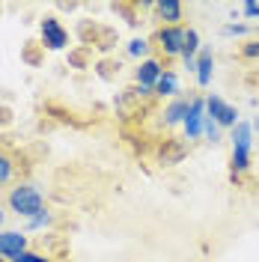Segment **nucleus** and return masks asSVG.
Listing matches in <instances>:
<instances>
[{"label": "nucleus", "mask_w": 259, "mask_h": 262, "mask_svg": "<svg viewBox=\"0 0 259 262\" xmlns=\"http://www.w3.org/2000/svg\"><path fill=\"white\" fill-rule=\"evenodd\" d=\"M6 206H9V212H15L18 217H24V221H30L36 217L39 212H45V196L42 191L30 185V182H18L9 188V194H6Z\"/></svg>", "instance_id": "obj_1"}, {"label": "nucleus", "mask_w": 259, "mask_h": 262, "mask_svg": "<svg viewBox=\"0 0 259 262\" xmlns=\"http://www.w3.org/2000/svg\"><path fill=\"white\" fill-rule=\"evenodd\" d=\"M182 42H185V24H179V27H158L155 33V48L161 51L164 60H176L182 57Z\"/></svg>", "instance_id": "obj_2"}, {"label": "nucleus", "mask_w": 259, "mask_h": 262, "mask_svg": "<svg viewBox=\"0 0 259 262\" xmlns=\"http://www.w3.org/2000/svg\"><path fill=\"white\" fill-rule=\"evenodd\" d=\"M206 116L214 119L221 128H229V131L239 125V107H235V104H227L221 96H209L206 98Z\"/></svg>", "instance_id": "obj_3"}, {"label": "nucleus", "mask_w": 259, "mask_h": 262, "mask_svg": "<svg viewBox=\"0 0 259 262\" xmlns=\"http://www.w3.org/2000/svg\"><path fill=\"white\" fill-rule=\"evenodd\" d=\"M39 33H42V48H48V51H63L69 45V33L60 24V18H54V15H45L39 21Z\"/></svg>", "instance_id": "obj_4"}, {"label": "nucleus", "mask_w": 259, "mask_h": 262, "mask_svg": "<svg viewBox=\"0 0 259 262\" xmlns=\"http://www.w3.org/2000/svg\"><path fill=\"white\" fill-rule=\"evenodd\" d=\"M203 128H206V98H191L188 119L182 122L185 140H197V137H203Z\"/></svg>", "instance_id": "obj_5"}, {"label": "nucleus", "mask_w": 259, "mask_h": 262, "mask_svg": "<svg viewBox=\"0 0 259 262\" xmlns=\"http://www.w3.org/2000/svg\"><path fill=\"white\" fill-rule=\"evenodd\" d=\"M161 75H164V63L158 57H149V60H143V63L134 69V83L137 86H146V90H155V83H158Z\"/></svg>", "instance_id": "obj_6"}, {"label": "nucleus", "mask_w": 259, "mask_h": 262, "mask_svg": "<svg viewBox=\"0 0 259 262\" xmlns=\"http://www.w3.org/2000/svg\"><path fill=\"white\" fill-rule=\"evenodd\" d=\"M27 232H21V229H0V256L3 259H12L18 256L21 250H27Z\"/></svg>", "instance_id": "obj_7"}, {"label": "nucleus", "mask_w": 259, "mask_h": 262, "mask_svg": "<svg viewBox=\"0 0 259 262\" xmlns=\"http://www.w3.org/2000/svg\"><path fill=\"white\" fill-rule=\"evenodd\" d=\"M188 111H191V96H176L167 107H164V125L167 128H176L188 119Z\"/></svg>", "instance_id": "obj_8"}, {"label": "nucleus", "mask_w": 259, "mask_h": 262, "mask_svg": "<svg viewBox=\"0 0 259 262\" xmlns=\"http://www.w3.org/2000/svg\"><path fill=\"white\" fill-rule=\"evenodd\" d=\"M155 12H158L164 27H179L185 18V6L179 0H161V3H155Z\"/></svg>", "instance_id": "obj_9"}, {"label": "nucleus", "mask_w": 259, "mask_h": 262, "mask_svg": "<svg viewBox=\"0 0 259 262\" xmlns=\"http://www.w3.org/2000/svg\"><path fill=\"white\" fill-rule=\"evenodd\" d=\"M211 75H214V57H211V51H200L197 54V72H194V78L200 86H209L211 83Z\"/></svg>", "instance_id": "obj_10"}, {"label": "nucleus", "mask_w": 259, "mask_h": 262, "mask_svg": "<svg viewBox=\"0 0 259 262\" xmlns=\"http://www.w3.org/2000/svg\"><path fill=\"white\" fill-rule=\"evenodd\" d=\"M152 96H179V75L176 72H170V69H164V75L158 78V83H155V90H152Z\"/></svg>", "instance_id": "obj_11"}, {"label": "nucleus", "mask_w": 259, "mask_h": 262, "mask_svg": "<svg viewBox=\"0 0 259 262\" xmlns=\"http://www.w3.org/2000/svg\"><path fill=\"white\" fill-rule=\"evenodd\" d=\"M229 140H232V146L253 149V125H250V122H244V119H239V125L229 131Z\"/></svg>", "instance_id": "obj_12"}, {"label": "nucleus", "mask_w": 259, "mask_h": 262, "mask_svg": "<svg viewBox=\"0 0 259 262\" xmlns=\"http://www.w3.org/2000/svg\"><path fill=\"white\" fill-rule=\"evenodd\" d=\"M203 51L200 45V33L194 27H185V42H182V60H197V54Z\"/></svg>", "instance_id": "obj_13"}, {"label": "nucleus", "mask_w": 259, "mask_h": 262, "mask_svg": "<svg viewBox=\"0 0 259 262\" xmlns=\"http://www.w3.org/2000/svg\"><path fill=\"white\" fill-rule=\"evenodd\" d=\"M229 167H232V176H239V173H244V170H250V149L232 146V155H229Z\"/></svg>", "instance_id": "obj_14"}, {"label": "nucleus", "mask_w": 259, "mask_h": 262, "mask_svg": "<svg viewBox=\"0 0 259 262\" xmlns=\"http://www.w3.org/2000/svg\"><path fill=\"white\" fill-rule=\"evenodd\" d=\"M128 57H134V60H149V51H152V45H149V39H143V36H137V39H131L128 42Z\"/></svg>", "instance_id": "obj_15"}, {"label": "nucleus", "mask_w": 259, "mask_h": 262, "mask_svg": "<svg viewBox=\"0 0 259 262\" xmlns=\"http://www.w3.org/2000/svg\"><path fill=\"white\" fill-rule=\"evenodd\" d=\"M15 170H18V164L6 152H0V188H6L9 182L15 179Z\"/></svg>", "instance_id": "obj_16"}, {"label": "nucleus", "mask_w": 259, "mask_h": 262, "mask_svg": "<svg viewBox=\"0 0 259 262\" xmlns=\"http://www.w3.org/2000/svg\"><path fill=\"white\" fill-rule=\"evenodd\" d=\"M9 262H54V259L45 256V253H39V250H30V247H27V250H21L18 256H12Z\"/></svg>", "instance_id": "obj_17"}, {"label": "nucleus", "mask_w": 259, "mask_h": 262, "mask_svg": "<svg viewBox=\"0 0 259 262\" xmlns=\"http://www.w3.org/2000/svg\"><path fill=\"white\" fill-rule=\"evenodd\" d=\"M239 54H242V60H259V39H250V42H244L242 48H239Z\"/></svg>", "instance_id": "obj_18"}, {"label": "nucleus", "mask_w": 259, "mask_h": 262, "mask_svg": "<svg viewBox=\"0 0 259 262\" xmlns=\"http://www.w3.org/2000/svg\"><path fill=\"white\" fill-rule=\"evenodd\" d=\"M48 224H51V212L45 209V212H39L36 217L27 221V229H42V227H48Z\"/></svg>", "instance_id": "obj_19"}, {"label": "nucleus", "mask_w": 259, "mask_h": 262, "mask_svg": "<svg viewBox=\"0 0 259 262\" xmlns=\"http://www.w3.org/2000/svg\"><path fill=\"white\" fill-rule=\"evenodd\" d=\"M203 134L209 137L211 143H218V140H221V125H218L214 119H209V116H206V128H203Z\"/></svg>", "instance_id": "obj_20"}, {"label": "nucleus", "mask_w": 259, "mask_h": 262, "mask_svg": "<svg viewBox=\"0 0 259 262\" xmlns=\"http://www.w3.org/2000/svg\"><path fill=\"white\" fill-rule=\"evenodd\" d=\"M224 33H227V36H247V33H250V27H247V24H227V27H224Z\"/></svg>", "instance_id": "obj_21"}, {"label": "nucleus", "mask_w": 259, "mask_h": 262, "mask_svg": "<svg viewBox=\"0 0 259 262\" xmlns=\"http://www.w3.org/2000/svg\"><path fill=\"white\" fill-rule=\"evenodd\" d=\"M242 12H244L247 18H259V3H253V0H250V3H244Z\"/></svg>", "instance_id": "obj_22"}, {"label": "nucleus", "mask_w": 259, "mask_h": 262, "mask_svg": "<svg viewBox=\"0 0 259 262\" xmlns=\"http://www.w3.org/2000/svg\"><path fill=\"white\" fill-rule=\"evenodd\" d=\"M3 221H6V212H3V209H0V229H3Z\"/></svg>", "instance_id": "obj_23"}, {"label": "nucleus", "mask_w": 259, "mask_h": 262, "mask_svg": "<svg viewBox=\"0 0 259 262\" xmlns=\"http://www.w3.org/2000/svg\"><path fill=\"white\" fill-rule=\"evenodd\" d=\"M250 125H253V131H259V116L253 119V122H250Z\"/></svg>", "instance_id": "obj_24"}, {"label": "nucleus", "mask_w": 259, "mask_h": 262, "mask_svg": "<svg viewBox=\"0 0 259 262\" xmlns=\"http://www.w3.org/2000/svg\"><path fill=\"white\" fill-rule=\"evenodd\" d=\"M0 262H9V259H3V256H0Z\"/></svg>", "instance_id": "obj_25"}]
</instances>
